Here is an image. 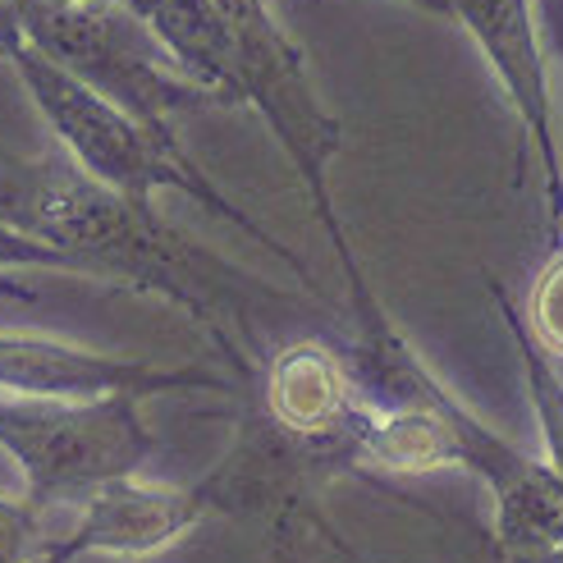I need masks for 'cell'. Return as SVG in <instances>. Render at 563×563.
I'll list each match as a JSON object with an SVG mask.
<instances>
[{"label":"cell","instance_id":"1","mask_svg":"<svg viewBox=\"0 0 563 563\" xmlns=\"http://www.w3.org/2000/svg\"><path fill=\"white\" fill-rule=\"evenodd\" d=\"M0 220L19 234L37 239L78 266V275L120 279V285L161 294L202 321L216 344L239 357L243 376L252 362L224 334V312L247 325V275L230 271L220 257L197 247L184 230H175L152 202L97 184L78 170L74 156H10L0 152Z\"/></svg>","mask_w":563,"mask_h":563},{"label":"cell","instance_id":"2","mask_svg":"<svg viewBox=\"0 0 563 563\" xmlns=\"http://www.w3.org/2000/svg\"><path fill=\"white\" fill-rule=\"evenodd\" d=\"M5 60L23 78L27 97L37 101L42 120L51 124L55 137H60L65 156H74L78 170H88L97 184L133 197V202H152V207H156V192H184L197 207H207L216 220L234 224V230L266 243L294 275H302L307 285H312L307 266L285 243H279L271 230H262L239 202H230V197L197 170V161H188V152L179 147L175 133H156L147 124H137L115 101H106L97 88L74 78L65 65H55L51 55L42 46H33L27 37H19L5 51Z\"/></svg>","mask_w":563,"mask_h":563},{"label":"cell","instance_id":"3","mask_svg":"<svg viewBox=\"0 0 563 563\" xmlns=\"http://www.w3.org/2000/svg\"><path fill=\"white\" fill-rule=\"evenodd\" d=\"M14 14L23 37L42 46L55 65H65L74 78L156 133H175V115H188V110L224 106L170 60V51L124 0H88V5L19 0Z\"/></svg>","mask_w":563,"mask_h":563},{"label":"cell","instance_id":"4","mask_svg":"<svg viewBox=\"0 0 563 563\" xmlns=\"http://www.w3.org/2000/svg\"><path fill=\"white\" fill-rule=\"evenodd\" d=\"M170 389H230L211 372H165L137 357L92 353L46 334H0V399L23 404H97L110 394H170Z\"/></svg>","mask_w":563,"mask_h":563},{"label":"cell","instance_id":"5","mask_svg":"<svg viewBox=\"0 0 563 563\" xmlns=\"http://www.w3.org/2000/svg\"><path fill=\"white\" fill-rule=\"evenodd\" d=\"M46 514H55L51 541L78 563L82 554H120V559L156 554L188 537L216 509L202 486H161V482H143V476H120V482L92 486L65 509H46Z\"/></svg>","mask_w":563,"mask_h":563},{"label":"cell","instance_id":"6","mask_svg":"<svg viewBox=\"0 0 563 563\" xmlns=\"http://www.w3.org/2000/svg\"><path fill=\"white\" fill-rule=\"evenodd\" d=\"M454 19L482 46L499 88L509 92L527 137L541 152L545 192L554 230H563V156L554 137V101H550V60H545V23L541 0H449Z\"/></svg>","mask_w":563,"mask_h":563},{"label":"cell","instance_id":"7","mask_svg":"<svg viewBox=\"0 0 563 563\" xmlns=\"http://www.w3.org/2000/svg\"><path fill=\"white\" fill-rule=\"evenodd\" d=\"M266 417L317 463H353V427L367 394L349 362L321 340L285 344L266 362Z\"/></svg>","mask_w":563,"mask_h":563},{"label":"cell","instance_id":"8","mask_svg":"<svg viewBox=\"0 0 563 563\" xmlns=\"http://www.w3.org/2000/svg\"><path fill=\"white\" fill-rule=\"evenodd\" d=\"M170 60L224 106H247V65L234 23L216 0H124Z\"/></svg>","mask_w":563,"mask_h":563},{"label":"cell","instance_id":"9","mask_svg":"<svg viewBox=\"0 0 563 563\" xmlns=\"http://www.w3.org/2000/svg\"><path fill=\"white\" fill-rule=\"evenodd\" d=\"M527 317H531V340H537L554 362H563V243L541 266L537 285H531Z\"/></svg>","mask_w":563,"mask_h":563},{"label":"cell","instance_id":"10","mask_svg":"<svg viewBox=\"0 0 563 563\" xmlns=\"http://www.w3.org/2000/svg\"><path fill=\"white\" fill-rule=\"evenodd\" d=\"M51 537V514L27 495H0V563H33Z\"/></svg>","mask_w":563,"mask_h":563},{"label":"cell","instance_id":"11","mask_svg":"<svg viewBox=\"0 0 563 563\" xmlns=\"http://www.w3.org/2000/svg\"><path fill=\"white\" fill-rule=\"evenodd\" d=\"M19 266H55V271H74L78 275V266L65 257V252H55V247H46L37 239H27V234L14 230V224L0 220V275L19 271Z\"/></svg>","mask_w":563,"mask_h":563},{"label":"cell","instance_id":"12","mask_svg":"<svg viewBox=\"0 0 563 563\" xmlns=\"http://www.w3.org/2000/svg\"><path fill=\"white\" fill-rule=\"evenodd\" d=\"M19 37H23V27H19L14 5H5V0H0V55H5V51H10Z\"/></svg>","mask_w":563,"mask_h":563},{"label":"cell","instance_id":"13","mask_svg":"<svg viewBox=\"0 0 563 563\" xmlns=\"http://www.w3.org/2000/svg\"><path fill=\"white\" fill-rule=\"evenodd\" d=\"M408 5L427 10V14H444V19H454V5H449V0H408Z\"/></svg>","mask_w":563,"mask_h":563},{"label":"cell","instance_id":"14","mask_svg":"<svg viewBox=\"0 0 563 563\" xmlns=\"http://www.w3.org/2000/svg\"><path fill=\"white\" fill-rule=\"evenodd\" d=\"M10 5H19V0H10ZM69 5H88V0H69Z\"/></svg>","mask_w":563,"mask_h":563}]
</instances>
